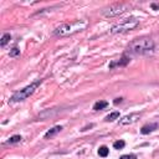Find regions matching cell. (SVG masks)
Listing matches in <instances>:
<instances>
[{
  "mask_svg": "<svg viewBox=\"0 0 159 159\" xmlns=\"http://www.w3.org/2000/svg\"><path fill=\"white\" fill-rule=\"evenodd\" d=\"M158 128V124L157 123H150V124H145L142 127V129H140V133L142 134H149L152 133L153 131H155V129Z\"/></svg>",
  "mask_w": 159,
  "mask_h": 159,
  "instance_id": "ba28073f",
  "label": "cell"
},
{
  "mask_svg": "<svg viewBox=\"0 0 159 159\" xmlns=\"http://www.w3.org/2000/svg\"><path fill=\"white\" fill-rule=\"evenodd\" d=\"M122 99H123V98H116L113 103H114V104H118V103H121V102H122Z\"/></svg>",
  "mask_w": 159,
  "mask_h": 159,
  "instance_id": "ac0fdd59",
  "label": "cell"
},
{
  "mask_svg": "<svg viewBox=\"0 0 159 159\" xmlns=\"http://www.w3.org/2000/svg\"><path fill=\"white\" fill-rule=\"evenodd\" d=\"M129 62V57L127 56H122L118 61H113L109 63V68H114L116 66H126V65Z\"/></svg>",
  "mask_w": 159,
  "mask_h": 159,
  "instance_id": "52a82bcc",
  "label": "cell"
},
{
  "mask_svg": "<svg viewBox=\"0 0 159 159\" xmlns=\"http://www.w3.org/2000/svg\"><path fill=\"white\" fill-rule=\"evenodd\" d=\"M62 131V127L61 126H56V127H54V128H51L50 131H47L45 133V138L47 139V138H51V137H54L55 134H57L58 132H61Z\"/></svg>",
  "mask_w": 159,
  "mask_h": 159,
  "instance_id": "9c48e42d",
  "label": "cell"
},
{
  "mask_svg": "<svg viewBox=\"0 0 159 159\" xmlns=\"http://www.w3.org/2000/svg\"><path fill=\"white\" fill-rule=\"evenodd\" d=\"M119 159H137L134 154H126V155H122Z\"/></svg>",
  "mask_w": 159,
  "mask_h": 159,
  "instance_id": "e0dca14e",
  "label": "cell"
},
{
  "mask_svg": "<svg viewBox=\"0 0 159 159\" xmlns=\"http://www.w3.org/2000/svg\"><path fill=\"white\" fill-rule=\"evenodd\" d=\"M108 106V102H106V101H98V102H96L95 104H93V109L95 111H102V109H104L106 107Z\"/></svg>",
  "mask_w": 159,
  "mask_h": 159,
  "instance_id": "30bf717a",
  "label": "cell"
},
{
  "mask_svg": "<svg viewBox=\"0 0 159 159\" xmlns=\"http://www.w3.org/2000/svg\"><path fill=\"white\" fill-rule=\"evenodd\" d=\"M10 39H11L10 34H4V35H3V37L0 39V46H1V47H4V46L10 41Z\"/></svg>",
  "mask_w": 159,
  "mask_h": 159,
  "instance_id": "7c38bea8",
  "label": "cell"
},
{
  "mask_svg": "<svg viewBox=\"0 0 159 159\" xmlns=\"http://www.w3.org/2000/svg\"><path fill=\"white\" fill-rule=\"evenodd\" d=\"M21 135H13L11 138H9L8 140H6V143L8 144H13V143H19V142H21Z\"/></svg>",
  "mask_w": 159,
  "mask_h": 159,
  "instance_id": "5bb4252c",
  "label": "cell"
},
{
  "mask_svg": "<svg viewBox=\"0 0 159 159\" xmlns=\"http://www.w3.org/2000/svg\"><path fill=\"white\" fill-rule=\"evenodd\" d=\"M139 25V19L138 17H131V19H126L123 20L119 24L114 25L111 29V34H119V32H127L131 31L133 29H135Z\"/></svg>",
  "mask_w": 159,
  "mask_h": 159,
  "instance_id": "277c9868",
  "label": "cell"
},
{
  "mask_svg": "<svg viewBox=\"0 0 159 159\" xmlns=\"http://www.w3.org/2000/svg\"><path fill=\"white\" fill-rule=\"evenodd\" d=\"M140 118V114L139 113H131V114H127L124 117H122L119 119V124L121 126H128V124H132V123H135L138 119Z\"/></svg>",
  "mask_w": 159,
  "mask_h": 159,
  "instance_id": "8992f818",
  "label": "cell"
},
{
  "mask_svg": "<svg viewBox=\"0 0 159 159\" xmlns=\"http://www.w3.org/2000/svg\"><path fill=\"white\" fill-rule=\"evenodd\" d=\"M119 117V112H112V113H109L108 116H106V118H104V121L106 122H112V121H114V119H117Z\"/></svg>",
  "mask_w": 159,
  "mask_h": 159,
  "instance_id": "8fae6325",
  "label": "cell"
},
{
  "mask_svg": "<svg viewBox=\"0 0 159 159\" xmlns=\"http://www.w3.org/2000/svg\"><path fill=\"white\" fill-rule=\"evenodd\" d=\"M10 57H19L20 56V50L17 49V47H14V49H11L10 50Z\"/></svg>",
  "mask_w": 159,
  "mask_h": 159,
  "instance_id": "2e32d148",
  "label": "cell"
},
{
  "mask_svg": "<svg viewBox=\"0 0 159 159\" xmlns=\"http://www.w3.org/2000/svg\"><path fill=\"white\" fill-rule=\"evenodd\" d=\"M41 80H37V81H35V82H32L31 85H29V86H26L25 88H22V90H20V91H17L16 93H14L13 95V97L10 98V103H16V102H21V101H25V99L27 98V97H30L32 93L35 92V90L41 85Z\"/></svg>",
  "mask_w": 159,
  "mask_h": 159,
  "instance_id": "3957f363",
  "label": "cell"
},
{
  "mask_svg": "<svg viewBox=\"0 0 159 159\" xmlns=\"http://www.w3.org/2000/svg\"><path fill=\"white\" fill-rule=\"evenodd\" d=\"M126 145V142L124 140H117V142L113 143V148L114 149H123Z\"/></svg>",
  "mask_w": 159,
  "mask_h": 159,
  "instance_id": "9a60e30c",
  "label": "cell"
},
{
  "mask_svg": "<svg viewBox=\"0 0 159 159\" xmlns=\"http://www.w3.org/2000/svg\"><path fill=\"white\" fill-rule=\"evenodd\" d=\"M128 52L134 55H143V54H148V52L154 50V41L148 37H143V39H137L132 41L127 47Z\"/></svg>",
  "mask_w": 159,
  "mask_h": 159,
  "instance_id": "7a4b0ae2",
  "label": "cell"
},
{
  "mask_svg": "<svg viewBox=\"0 0 159 159\" xmlns=\"http://www.w3.org/2000/svg\"><path fill=\"white\" fill-rule=\"evenodd\" d=\"M128 10V6L124 4H117V5H112L108 9H106L102 11V14L107 17H112V16H118L121 14H123L124 11Z\"/></svg>",
  "mask_w": 159,
  "mask_h": 159,
  "instance_id": "5b68a950",
  "label": "cell"
},
{
  "mask_svg": "<svg viewBox=\"0 0 159 159\" xmlns=\"http://www.w3.org/2000/svg\"><path fill=\"white\" fill-rule=\"evenodd\" d=\"M108 153H109V149L106 145H102V147H99V148H98V154L101 155V157H103V158L107 157Z\"/></svg>",
  "mask_w": 159,
  "mask_h": 159,
  "instance_id": "4fadbf2b",
  "label": "cell"
},
{
  "mask_svg": "<svg viewBox=\"0 0 159 159\" xmlns=\"http://www.w3.org/2000/svg\"><path fill=\"white\" fill-rule=\"evenodd\" d=\"M88 25L87 20H76L73 22H66L62 24L54 30V34L57 36H68V35H73L78 31H82L86 29Z\"/></svg>",
  "mask_w": 159,
  "mask_h": 159,
  "instance_id": "6da1fadb",
  "label": "cell"
}]
</instances>
